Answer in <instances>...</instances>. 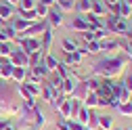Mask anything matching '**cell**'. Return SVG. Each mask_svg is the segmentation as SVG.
Instances as JSON below:
<instances>
[{"mask_svg":"<svg viewBox=\"0 0 132 130\" xmlns=\"http://www.w3.org/2000/svg\"><path fill=\"white\" fill-rule=\"evenodd\" d=\"M130 63V59L124 55V53H120V55H115V57H107V59H101L96 65H94V69H92V74L94 76H103V78H109V80H113L115 76H120L122 71H124V67Z\"/></svg>","mask_w":132,"mask_h":130,"instance_id":"cell-1","label":"cell"},{"mask_svg":"<svg viewBox=\"0 0 132 130\" xmlns=\"http://www.w3.org/2000/svg\"><path fill=\"white\" fill-rule=\"evenodd\" d=\"M105 29L109 31V34H126V31L130 29V19L126 17H118V15H113V13H107L105 15Z\"/></svg>","mask_w":132,"mask_h":130,"instance_id":"cell-2","label":"cell"},{"mask_svg":"<svg viewBox=\"0 0 132 130\" xmlns=\"http://www.w3.org/2000/svg\"><path fill=\"white\" fill-rule=\"evenodd\" d=\"M9 59H11V63L15 65V67H25V69H29V55L25 53V51H21V48H13L11 51V55H9Z\"/></svg>","mask_w":132,"mask_h":130,"instance_id":"cell-3","label":"cell"},{"mask_svg":"<svg viewBox=\"0 0 132 130\" xmlns=\"http://www.w3.org/2000/svg\"><path fill=\"white\" fill-rule=\"evenodd\" d=\"M44 19H46V23H48V25L55 29V27L63 25V13H61L57 6H51V9H48V15H46Z\"/></svg>","mask_w":132,"mask_h":130,"instance_id":"cell-4","label":"cell"},{"mask_svg":"<svg viewBox=\"0 0 132 130\" xmlns=\"http://www.w3.org/2000/svg\"><path fill=\"white\" fill-rule=\"evenodd\" d=\"M69 27L73 29V31H80V34H82V31H88L90 27H88V21H86V17H84V15H76V17L71 19V23H69Z\"/></svg>","mask_w":132,"mask_h":130,"instance_id":"cell-5","label":"cell"},{"mask_svg":"<svg viewBox=\"0 0 132 130\" xmlns=\"http://www.w3.org/2000/svg\"><path fill=\"white\" fill-rule=\"evenodd\" d=\"M13 69H15V65L11 63V59L9 57H0V78L9 80L13 76Z\"/></svg>","mask_w":132,"mask_h":130,"instance_id":"cell-6","label":"cell"},{"mask_svg":"<svg viewBox=\"0 0 132 130\" xmlns=\"http://www.w3.org/2000/svg\"><path fill=\"white\" fill-rule=\"evenodd\" d=\"M53 27H46L44 29V34L40 36V44H42V53L48 55V51H51V46H53Z\"/></svg>","mask_w":132,"mask_h":130,"instance_id":"cell-7","label":"cell"},{"mask_svg":"<svg viewBox=\"0 0 132 130\" xmlns=\"http://www.w3.org/2000/svg\"><path fill=\"white\" fill-rule=\"evenodd\" d=\"M29 25H31V23H29V21H25L23 17H19V15H15V17L11 19V27L17 31V36H19V34H23V31H25Z\"/></svg>","mask_w":132,"mask_h":130,"instance_id":"cell-8","label":"cell"},{"mask_svg":"<svg viewBox=\"0 0 132 130\" xmlns=\"http://www.w3.org/2000/svg\"><path fill=\"white\" fill-rule=\"evenodd\" d=\"M15 15H17V11H15V6L13 4H0V21H4V23H9Z\"/></svg>","mask_w":132,"mask_h":130,"instance_id":"cell-9","label":"cell"},{"mask_svg":"<svg viewBox=\"0 0 132 130\" xmlns=\"http://www.w3.org/2000/svg\"><path fill=\"white\" fill-rule=\"evenodd\" d=\"M90 13L96 15V17H105V15L109 13V11H107V4H105V0H92V4H90Z\"/></svg>","mask_w":132,"mask_h":130,"instance_id":"cell-10","label":"cell"},{"mask_svg":"<svg viewBox=\"0 0 132 130\" xmlns=\"http://www.w3.org/2000/svg\"><path fill=\"white\" fill-rule=\"evenodd\" d=\"M98 44H101V51L115 53V51H120V44H122V40H109V38H103V40H98Z\"/></svg>","mask_w":132,"mask_h":130,"instance_id":"cell-11","label":"cell"},{"mask_svg":"<svg viewBox=\"0 0 132 130\" xmlns=\"http://www.w3.org/2000/svg\"><path fill=\"white\" fill-rule=\"evenodd\" d=\"M15 36H17V31L11 27V23H6L4 27H0V42H13Z\"/></svg>","mask_w":132,"mask_h":130,"instance_id":"cell-12","label":"cell"},{"mask_svg":"<svg viewBox=\"0 0 132 130\" xmlns=\"http://www.w3.org/2000/svg\"><path fill=\"white\" fill-rule=\"evenodd\" d=\"M40 94H42V99H44V101H48V103H51L55 96H57V94H61V92H59V90H55V88L48 84V82H44V84H42V92H40Z\"/></svg>","mask_w":132,"mask_h":130,"instance_id":"cell-13","label":"cell"},{"mask_svg":"<svg viewBox=\"0 0 132 130\" xmlns=\"http://www.w3.org/2000/svg\"><path fill=\"white\" fill-rule=\"evenodd\" d=\"M82 55L80 51H73V53H65V65H80L82 63Z\"/></svg>","mask_w":132,"mask_h":130,"instance_id":"cell-14","label":"cell"},{"mask_svg":"<svg viewBox=\"0 0 132 130\" xmlns=\"http://www.w3.org/2000/svg\"><path fill=\"white\" fill-rule=\"evenodd\" d=\"M115 15H118V17H126V19H130V17H132V9L120 0V2L115 4Z\"/></svg>","mask_w":132,"mask_h":130,"instance_id":"cell-15","label":"cell"},{"mask_svg":"<svg viewBox=\"0 0 132 130\" xmlns=\"http://www.w3.org/2000/svg\"><path fill=\"white\" fill-rule=\"evenodd\" d=\"M11 78H13L17 84H23V82H25V78H27V69H25V67H15Z\"/></svg>","mask_w":132,"mask_h":130,"instance_id":"cell-16","label":"cell"},{"mask_svg":"<svg viewBox=\"0 0 132 130\" xmlns=\"http://www.w3.org/2000/svg\"><path fill=\"white\" fill-rule=\"evenodd\" d=\"M84 107H88V109H96V107H98V94H96V92H88V94H86Z\"/></svg>","mask_w":132,"mask_h":130,"instance_id":"cell-17","label":"cell"},{"mask_svg":"<svg viewBox=\"0 0 132 130\" xmlns=\"http://www.w3.org/2000/svg\"><path fill=\"white\" fill-rule=\"evenodd\" d=\"M90 4H92V0H76V11L80 15H86V13H90Z\"/></svg>","mask_w":132,"mask_h":130,"instance_id":"cell-18","label":"cell"},{"mask_svg":"<svg viewBox=\"0 0 132 130\" xmlns=\"http://www.w3.org/2000/svg\"><path fill=\"white\" fill-rule=\"evenodd\" d=\"M61 48L65 53H73V51H78V42L71 40V38H63L61 40Z\"/></svg>","mask_w":132,"mask_h":130,"instance_id":"cell-19","label":"cell"},{"mask_svg":"<svg viewBox=\"0 0 132 130\" xmlns=\"http://www.w3.org/2000/svg\"><path fill=\"white\" fill-rule=\"evenodd\" d=\"M31 74H36V76H40V78H48V67L44 65V61H40L38 65H34V67H31Z\"/></svg>","mask_w":132,"mask_h":130,"instance_id":"cell-20","label":"cell"},{"mask_svg":"<svg viewBox=\"0 0 132 130\" xmlns=\"http://www.w3.org/2000/svg\"><path fill=\"white\" fill-rule=\"evenodd\" d=\"M44 65H46V67H48V71H55L57 67H59V63L61 61H57V57H53V55H44Z\"/></svg>","mask_w":132,"mask_h":130,"instance_id":"cell-21","label":"cell"},{"mask_svg":"<svg viewBox=\"0 0 132 130\" xmlns=\"http://www.w3.org/2000/svg\"><path fill=\"white\" fill-rule=\"evenodd\" d=\"M36 4H38V0H19L17 11H31V9H36Z\"/></svg>","mask_w":132,"mask_h":130,"instance_id":"cell-22","label":"cell"},{"mask_svg":"<svg viewBox=\"0 0 132 130\" xmlns=\"http://www.w3.org/2000/svg\"><path fill=\"white\" fill-rule=\"evenodd\" d=\"M98 128L101 130H111L113 128V120L109 116H98Z\"/></svg>","mask_w":132,"mask_h":130,"instance_id":"cell-23","label":"cell"},{"mask_svg":"<svg viewBox=\"0 0 132 130\" xmlns=\"http://www.w3.org/2000/svg\"><path fill=\"white\" fill-rule=\"evenodd\" d=\"M42 59H44V53H42V51H36V53H29V61H27V63H29V69L34 67V65H38V63H40Z\"/></svg>","mask_w":132,"mask_h":130,"instance_id":"cell-24","label":"cell"},{"mask_svg":"<svg viewBox=\"0 0 132 130\" xmlns=\"http://www.w3.org/2000/svg\"><path fill=\"white\" fill-rule=\"evenodd\" d=\"M44 124H46L44 113H42V111L36 107V109H34V126H36V128H40V126H44Z\"/></svg>","mask_w":132,"mask_h":130,"instance_id":"cell-25","label":"cell"},{"mask_svg":"<svg viewBox=\"0 0 132 130\" xmlns=\"http://www.w3.org/2000/svg\"><path fill=\"white\" fill-rule=\"evenodd\" d=\"M84 46H86V53H88V55H96V53H101V44H98V40L88 42V44H84Z\"/></svg>","mask_w":132,"mask_h":130,"instance_id":"cell-26","label":"cell"},{"mask_svg":"<svg viewBox=\"0 0 132 130\" xmlns=\"http://www.w3.org/2000/svg\"><path fill=\"white\" fill-rule=\"evenodd\" d=\"M118 111L122 113V116H132V101H128V103H120V107H118Z\"/></svg>","mask_w":132,"mask_h":130,"instance_id":"cell-27","label":"cell"},{"mask_svg":"<svg viewBox=\"0 0 132 130\" xmlns=\"http://www.w3.org/2000/svg\"><path fill=\"white\" fill-rule=\"evenodd\" d=\"M67 126H69V130H90L86 124H80L78 120H67Z\"/></svg>","mask_w":132,"mask_h":130,"instance_id":"cell-28","label":"cell"},{"mask_svg":"<svg viewBox=\"0 0 132 130\" xmlns=\"http://www.w3.org/2000/svg\"><path fill=\"white\" fill-rule=\"evenodd\" d=\"M11 51H13L11 42H0V57H9Z\"/></svg>","mask_w":132,"mask_h":130,"instance_id":"cell-29","label":"cell"},{"mask_svg":"<svg viewBox=\"0 0 132 130\" xmlns=\"http://www.w3.org/2000/svg\"><path fill=\"white\" fill-rule=\"evenodd\" d=\"M82 40H84V44L94 42V40H96V34H94L92 29H88V31H82Z\"/></svg>","mask_w":132,"mask_h":130,"instance_id":"cell-30","label":"cell"},{"mask_svg":"<svg viewBox=\"0 0 132 130\" xmlns=\"http://www.w3.org/2000/svg\"><path fill=\"white\" fill-rule=\"evenodd\" d=\"M36 13H38V17H40V19H44L46 15H48V6H44V4L38 2V4H36Z\"/></svg>","mask_w":132,"mask_h":130,"instance_id":"cell-31","label":"cell"},{"mask_svg":"<svg viewBox=\"0 0 132 130\" xmlns=\"http://www.w3.org/2000/svg\"><path fill=\"white\" fill-rule=\"evenodd\" d=\"M122 84H124V86H126V90L132 94V74H128V76H126V80H124Z\"/></svg>","mask_w":132,"mask_h":130,"instance_id":"cell-32","label":"cell"},{"mask_svg":"<svg viewBox=\"0 0 132 130\" xmlns=\"http://www.w3.org/2000/svg\"><path fill=\"white\" fill-rule=\"evenodd\" d=\"M38 2H40V4H44V6H48V9H51V6H55V2H57V0H38Z\"/></svg>","mask_w":132,"mask_h":130,"instance_id":"cell-33","label":"cell"},{"mask_svg":"<svg viewBox=\"0 0 132 130\" xmlns=\"http://www.w3.org/2000/svg\"><path fill=\"white\" fill-rule=\"evenodd\" d=\"M6 126H9V122H6V120H0V130H4Z\"/></svg>","mask_w":132,"mask_h":130,"instance_id":"cell-34","label":"cell"},{"mask_svg":"<svg viewBox=\"0 0 132 130\" xmlns=\"http://www.w3.org/2000/svg\"><path fill=\"white\" fill-rule=\"evenodd\" d=\"M118 2H120V0H105V4H107V6H111V4H118Z\"/></svg>","mask_w":132,"mask_h":130,"instance_id":"cell-35","label":"cell"},{"mask_svg":"<svg viewBox=\"0 0 132 130\" xmlns=\"http://www.w3.org/2000/svg\"><path fill=\"white\" fill-rule=\"evenodd\" d=\"M126 38H128V40H132V25H130V29L126 31Z\"/></svg>","mask_w":132,"mask_h":130,"instance_id":"cell-36","label":"cell"},{"mask_svg":"<svg viewBox=\"0 0 132 130\" xmlns=\"http://www.w3.org/2000/svg\"><path fill=\"white\" fill-rule=\"evenodd\" d=\"M17 2L19 0H6V4H13V6H17Z\"/></svg>","mask_w":132,"mask_h":130,"instance_id":"cell-37","label":"cell"},{"mask_svg":"<svg viewBox=\"0 0 132 130\" xmlns=\"http://www.w3.org/2000/svg\"><path fill=\"white\" fill-rule=\"evenodd\" d=\"M122 2H124V4H128V6L132 9V0H122Z\"/></svg>","mask_w":132,"mask_h":130,"instance_id":"cell-38","label":"cell"},{"mask_svg":"<svg viewBox=\"0 0 132 130\" xmlns=\"http://www.w3.org/2000/svg\"><path fill=\"white\" fill-rule=\"evenodd\" d=\"M111 130H122V128H111Z\"/></svg>","mask_w":132,"mask_h":130,"instance_id":"cell-39","label":"cell"},{"mask_svg":"<svg viewBox=\"0 0 132 130\" xmlns=\"http://www.w3.org/2000/svg\"><path fill=\"white\" fill-rule=\"evenodd\" d=\"M27 130H36V128H27Z\"/></svg>","mask_w":132,"mask_h":130,"instance_id":"cell-40","label":"cell"},{"mask_svg":"<svg viewBox=\"0 0 132 130\" xmlns=\"http://www.w3.org/2000/svg\"><path fill=\"white\" fill-rule=\"evenodd\" d=\"M126 130H130V128H126Z\"/></svg>","mask_w":132,"mask_h":130,"instance_id":"cell-41","label":"cell"}]
</instances>
